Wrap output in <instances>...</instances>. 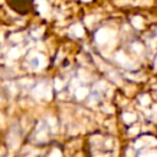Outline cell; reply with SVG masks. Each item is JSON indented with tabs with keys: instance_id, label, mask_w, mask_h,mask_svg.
I'll list each match as a JSON object with an SVG mask.
<instances>
[{
	"instance_id": "1",
	"label": "cell",
	"mask_w": 157,
	"mask_h": 157,
	"mask_svg": "<svg viewBox=\"0 0 157 157\" xmlns=\"http://www.w3.org/2000/svg\"><path fill=\"white\" fill-rule=\"evenodd\" d=\"M9 6L20 15H26L32 9L33 0H7Z\"/></svg>"
}]
</instances>
